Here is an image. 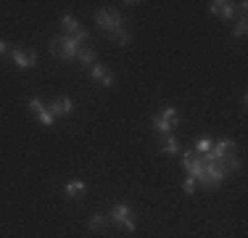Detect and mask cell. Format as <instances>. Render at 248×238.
Returning <instances> with one entry per match:
<instances>
[{"mask_svg":"<svg viewBox=\"0 0 248 238\" xmlns=\"http://www.w3.org/2000/svg\"><path fill=\"white\" fill-rule=\"evenodd\" d=\"M90 34L85 29H79L77 34H63V37H56L50 43V56L56 58H77V53L82 51V45L87 43Z\"/></svg>","mask_w":248,"mask_h":238,"instance_id":"obj_1","label":"cell"},{"mask_svg":"<svg viewBox=\"0 0 248 238\" xmlns=\"http://www.w3.org/2000/svg\"><path fill=\"white\" fill-rule=\"evenodd\" d=\"M95 21H98V27L103 29V32H108V34H114V32H119V29H124V19L116 14V11L100 8L98 14H95Z\"/></svg>","mask_w":248,"mask_h":238,"instance_id":"obj_2","label":"cell"},{"mask_svg":"<svg viewBox=\"0 0 248 238\" xmlns=\"http://www.w3.org/2000/svg\"><path fill=\"white\" fill-rule=\"evenodd\" d=\"M203 162H206V159H203ZM224 177H227V172H224L222 170V167L219 164H209V162H206V167H203V177H201V186H203V188H219L222 186V183H224Z\"/></svg>","mask_w":248,"mask_h":238,"instance_id":"obj_3","label":"cell"},{"mask_svg":"<svg viewBox=\"0 0 248 238\" xmlns=\"http://www.w3.org/2000/svg\"><path fill=\"white\" fill-rule=\"evenodd\" d=\"M111 220H114L116 225H122V228H127V230H135V214L127 204H116L114 212H111Z\"/></svg>","mask_w":248,"mask_h":238,"instance_id":"obj_4","label":"cell"},{"mask_svg":"<svg viewBox=\"0 0 248 238\" xmlns=\"http://www.w3.org/2000/svg\"><path fill=\"white\" fill-rule=\"evenodd\" d=\"M11 58H14V64L19 69H32L34 64H37V53L27 51V48H14V51H11Z\"/></svg>","mask_w":248,"mask_h":238,"instance_id":"obj_5","label":"cell"},{"mask_svg":"<svg viewBox=\"0 0 248 238\" xmlns=\"http://www.w3.org/2000/svg\"><path fill=\"white\" fill-rule=\"evenodd\" d=\"M209 11H211V14H217V16H222V19H232V16L238 14V5L227 3V0H214V3L209 5Z\"/></svg>","mask_w":248,"mask_h":238,"instance_id":"obj_6","label":"cell"},{"mask_svg":"<svg viewBox=\"0 0 248 238\" xmlns=\"http://www.w3.org/2000/svg\"><path fill=\"white\" fill-rule=\"evenodd\" d=\"M90 77H93V80H98L100 85H106V87L114 85V71H108L103 64H93V67H90Z\"/></svg>","mask_w":248,"mask_h":238,"instance_id":"obj_7","label":"cell"},{"mask_svg":"<svg viewBox=\"0 0 248 238\" xmlns=\"http://www.w3.org/2000/svg\"><path fill=\"white\" fill-rule=\"evenodd\" d=\"M48 109H50L53 117H69V114H72V109H74V103H72V98H56Z\"/></svg>","mask_w":248,"mask_h":238,"instance_id":"obj_8","label":"cell"},{"mask_svg":"<svg viewBox=\"0 0 248 238\" xmlns=\"http://www.w3.org/2000/svg\"><path fill=\"white\" fill-rule=\"evenodd\" d=\"M87 190V183L85 180H72V183H66V196L69 199H77L79 193H85Z\"/></svg>","mask_w":248,"mask_h":238,"instance_id":"obj_9","label":"cell"},{"mask_svg":"<svg viewBox=\"0 0 248 238\" xmlns=\"http://www.w3.org/2000/svg\"><path fill=\"white\" fill-rule=\"evenodd\" d=\"M161 153H169V156L180 153V143H177L172 135H164V140H161Z\"/></svg>","mask_w":248,"mask_h":238,"instance_id":"obj_10","label":"cell"},{"mask_svg":"<svg viewBox=\"0 0 248 238\" xmlns=\"http://www.w3.org/2000/svg\"><path fill=\"white\" fill-rule=\"evenodd\" d=\"M61 29L66 34H77V32H79V21H77L74 16L66 14V16H61Z\"/></svg>","mask_w":248,"mask_h":238,"instance_id":"obj_11","label":"cell"},{"mask_svg":"<svg viewBox=\"0 0 248 238\" xmlns=\"http://www.w3.org/2000/svg\"><path fill=\"white\" fill-rule=\"evenodd\" d=\"M158 117H161L164 122H169V124H172V130L177 127V124H180V114H177V109H172V106H167V109H164Z\"/></svg>","mask_w":248,"mask_h":238,"instance_id":"obj_12","label":"cell"},{"mask_svg":"<svg viewBox=\"0 0 248 238\" xmlns=\"http://www.w3.org/2000/svg\"><path fill=\"white\" fill-rule=\"evenodd\" d=\"M77 58H79V64H85V67H93V64H95V51H93V48H82V51L77 53Z\"/></svg>","mask_w":248,"mask_h":238,"instance_id":"obj_13","label":"cell"},{"mask_svg":"<svg viewBox=\"0 0 248 238\" xmlns=\"http://www.w3.org/2000/svg\"><path fill=\"white\" fill-rule=\"evenodd\" d=\"M153 127H156V133L158 135H161V138H164V135H172V124H169V122H164V119L161 117H153Z\"/></svg>","mask_w":248,"mask_h":238,"instance_id":"obj_14","label":"cell"},{"mask_svg":"<svg viewBox=\"0 0 248 238\" xmlns=\"http://www.w3.org/2000/svg\"><path fill=\"white\" fill-rule=\"evenodd\" d=\"M106 225H108V217H106V214L95 212V214L90 217V228H93V230H103Z\"/></svg>","mask_w":248,"mask_h":238,"instance_id":"obj_15","label":"cell"},{"mask_svg":"<svg viewBox=\"0 0 248 238\" xmlns=\"http://www.w3.org/2000/svg\"><path fill=\"white\" fill-rule=\"evenodd\" d=\"M34 117H37V119H40V122H43V124H45V127H50V124H53V122H56V117H53V114H50V109H48V106H43V111H37V114H34Z\"/></svg>","mask_w":248,"mask_h":238,"instance_id":"obj_16","label":"cell"},{"mask_svg":"<svg viewBox=\"0 0 248 238\" xmlns=\"http://www.w3.org/2000/svg\"><path fill=\"white\" fill-rule=\"evenodd\" d=\"M111 37H114V40H116V43H119V45H129V40H132V34L127 32V27H124V29H119V32H114V34H111Z\"/></svg>","mask_w":248,"mask_h":238,"instance_id":"obj_17","label":"cell"},{"mask_svg":"<svg viewBox=\"0 0 248 238\" xmlns=\"http://www.w3.org/2000/svg\"><path fill=\"white\" fill-rule=\"evenodd\" d=\"M211 151V138H201L196 143V153H209Z\"/></svg>","mask_w":248,"mask_h":238,"instance_id":"obj_18","label":"cell"},{"mask_svg":"<svg viewBox=\"0 0 248 238\" xmlns=\"http://www.w3.org/2000/svg\"><path fill=\"white\" fill-rule=\"evenodd\" d=\"M246 32H248V21L240 19L238 24H235V37H246Z\"/></svg>","mask_w":248,"mask_h":238,"instance_id":"obj_19","label":"cell"},{"mask_svg":"<svg viewBox=\"0 0 248 238\" xmlns=\"http://www.w3.org/2000/svg\"><path fill=\"white\" fill-rule=\"evenodd\" d=\"M29 111H32V114L43 111V101H40V98H29Z\"/></svg>","mask_w":248,"mask_h":238,"instance_id":"obj_20","label":"cell"},{"mask_svg":"<svg viewBox=\"0 0 248 238\" xmlns=\"http://www.w3.org/2000/svg\"><path fill=\"white\" fill-rule=\"evenodd\" d=\"M182 188H185V193L193 196V190H196V180H193V177H187V180L182 183Z\"/></svg>","mask_w":248,"mask_h":238,"instance_id":"obj_21","label":"cell"},{"mask_svg":"<svg viewBox=\"0 0 248 238\" xmlns=\"http://www.w3.org/2000/svg\"><path fill=\"white\" fill-rule=\"evenodd\" d=\"M3 53H5V43L0 40V56H3Z\"/></svg>","mask_w":248,"mask_h":238,"instance_id":"obj_22","label":"cell"}]
</instances>
